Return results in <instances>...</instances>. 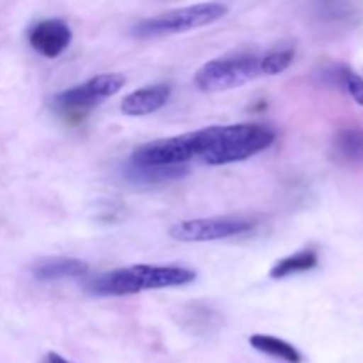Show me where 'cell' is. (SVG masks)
Listing matches in <instances>:
<instances>
[{
	"label": "cell",
	"instance_id": "16",
	"mask_svg": "<svg viewBox=\"0 0 363 363\" xmlns=\"http://www.w3.org/2000/svg\"><path fill=\"white\" fill-rule=\"evenodd\" d=\"M342 87L350 92V96L358 103V105L363 106V78L360 74H357L354 71H351L350 67H347L346 73H344Z\"/></svg>",
	"mask_w": 363,
	"mask_h": 363
},
{
	"label": "cell",
	"instance_id": "7",
	"mask_svg": "<svg viewBox=\"0 0 363 363\" xmlns=\"http://www.w3.org/2000/svg\"><path fill=\"white\" fill-rule=\"evenodd\" d=\"M257 223L248 216H213L183 220L170 229V238L181 243H208L252 233Z\"/></svg>",
	"mask_w": 363,
	"mask_h": 363
},
{
	"label": "cell",
	"instance_id": "5",
	"mask_svg": "<svg viewBox=\"0 0 363 363\" xmlns=\"http://www.w3.org/2000/svg\"><path fill=\"white\" fill-rule=\"evenodd\" d=\"M213 137L215 126L176 137L158 138L135 149L130 162L140 165H183L195 156L201 158L202 152L211 145Z\"/></svg>",
	"mask_w": 363,
	"mask_h": 363
},
{
	"label": "cell",
	"instance_id": "17",
	"mask_svg": "<svg viewBox=\"0 0 363 363\" xmlns=\"http://www.w3.org/2000/svg\"><path fill=\"white\" fill-rule=\"evenodd\" d=\"M45 363H71V362H67L66 358H62L57 353H48L45 358Z\"/></svg>",
	"mask_w": 363,
	"mask_h": 363
},
{
	"label": "cell",
	"instance_id": "10",
	"mask_svg": "<svg viewBox=\"0 0 363 363\" xmlns=\"http://www.w3.org/2000/svg\"><path fill=\"white\" fill-rule=\"evenodd\" d=\"M188 174V167L184 165H140L130 162L123 170V176L131 184L138 186H152V184L170 183L181 179Z\"/></svg>",
	"mask_w": 363,
	"mask_h": 363
},
{
	"label": "cell",
	"instance_id": "4",
	"mask_svg": "<svg viewBox=\"0 0 363 363\" xmlns=\"http://www.w3.org/2000/svg\"><path fill=\"white\" fill-rule=\"evenodd\" d=\"M124 84H126V77L121 73L98 74V77L89 78L84 84L53 94L50 99V106L69 123H78V121H84L92 108L101 105L110 96L117 94L124 87Z\"/></svg>",
	"mask_w": 363,
	"mask_h": 363
},
{
	"label": "cell",
	"instance_id": "13",
	"mask_svg": "<svg viewBox=\"0 0 363 363\" xmlns=\"http://www.w3.org/2000/svg\"><path fill=\"white\" fill-rule=\"evenodd\" d=\"M250 346L254 350L261 351V353L269 354L273 358H279L287 363H301V353L293 346V344L286 342V340L279 339V337L273 335H257L250 337Z\"/></svg>",
	"mask_w": 363,
	"mask_h": 363
},
{
	"label": "cell",
	"instance_id": "8",
	"mask_svg": "<svg viewBox=\"0 0 363 363\" xmlns=\"http://www.w3.org/2000/svg\"><path fill=\"white\" fill-rule=\"evenodd\" d=\"M73 32L66 21L59 18L38 21L28 30V43L39 55L46 59H57L71 45Z\"/></svg>",
	"mask_w": 363,
	"mask_h": 363
},
{
	"label": "cell",
	"instance_id": "3",
	"mask_svg": "<svg viewBox=\"0 0 363 363\" xmlns=\"http://www.w3.org/2000/svg\"><path fill=\"white\" fill-rule=\"evenodd\" d=\"M227 11L229 9L222 2L194 4V6L167 11L163 14H156V16L137 21L131 28V35L137 39H152L181 34V32L215 23L220 18L225 16Z\"/></svg>",
	"mask_w": 363,
	"mask_h": 363
},
{
	"label": "cell",
	"instance_id": "1",
	"mask_svg": "<svg viewBox=\"0 0 363 363\" xmlns=\"http://www.w3.org/2000/svg\"><path fill=\"white\" fill-rule=\"evenodd\" d=\"M197 273L177 264H133L85 280L84 289L92 296H130L149 289H165L191 284Z\"/></svg>",
	"mask_w": 363,
	"mask_h": 363
},
{
	"label": "cell",
	"instance_id": "2",
	"mask_svg": "<svg viewBox=\"0 0 363 363\" xmlns=\"http://www.w3.org/2000/svg\"><path fill=\"white\" fill-rule=\"evenodd\" d=\"M277 140L275 130L266 124H230L215 126V137L211 145L201 155V160L208 165H229L245 162L272 147Z\"/></svg>",
	"mask_w": 363,
	"mask_h": 363
},
{
	"label": "cell",
	"instance_id": "6",
	"mask_svg": "<svg viewBox=\"0 0 363 363\" xmlns=\"http://www.w3.org/2000/svg\"><path fill=\"white\" fill-rule=\"evenodd\" d=\"M257 77H261V57L241 53L209 60L197 71L194 82L199 91L213 94L241 87Z\"/></svg>",
	"mask_w": 363,
	"mask_h": 363
},
{
	"label": "cell",
	"instance_id": "15",
	"mask_svg": "<svg viewBox=\"0 0 363 363\" xmlns=\"http://www.w3.org/2000/svg\"><path fill=\"white\" fill-rule=\"evenodd\" d=\"M293 60H294L293 48L273 50V52L266 53L264 57H261V74L275 77V74L284 73V71L293 64Z\"/></svg>",
	"mask_w": 363,
	"mask_h": 363
},
{
	"label": "cell",
	"instance_id": "14",
	"mask_svg": "<svg viewBox=\"0 0 363 363\" xmlns=\"http://www.w3.org/2000/svg\"><path fill=\"white\" fill-rule=\"evenodd\" d=\"M319 257L314 250H301L298 254L289 255V257H284L277 262L275 266L269 272V277L275 280L287 279L291 275H296V273H305L311 272L318 266Z\"/></svg>",
	"mask_w": 363,
	"mask_h": 363
},
{
	"label": "cell",
	"instance_id": "12",
	"mask_svg": "<svg viewBox=\"0 0 363 363\" xmlns=\"http://www.w3.org/2000/svg\"><path fill=\"white\" fill-rule=\"evenodd\" d=\"M333 152L337 158L346 163L363 162V130L360 128L340 130L333 138Z\"/></svg>",
	"mask_w": 363,
	"mask_h": 363
},
{
	"label": "cell",
	"instance_id": "9",
	"mask_svg": "<svg viewBox=\"0 0 363 363\" xmlns=\"http://www.w3.org/2000/svg\"><path fill=\"white\" fill-rule=\"evenodd\" d=\"M172 87L169 84H155L142 87L138 91L130 92L121 103V110L124 116L140 117L156 112L167 105Z\"/></svg>",
	"mask_w": 363,
	"mask_h": 363
},
{
	"label": "cell",
	"instance_id": "11",
	"mask_svg": "<svg viewBox=\"0 0 363 363\" xmlns=\"http://www.w3.org/2000/svg\"><path fill=\"white\" fill-rule=\"evenodd\" d=\"M89 273V264L85 261L73 257L43 259L32 266V277L39 282H57L66 279H80Z\"/></svg>",
	"mask_w": 363,
	"mask_h": 363
}]
</instances>
